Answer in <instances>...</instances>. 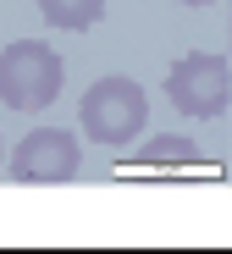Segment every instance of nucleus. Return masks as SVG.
<instances>
[{"label": "nucleus", "mask_w": 232, "mask_h": 254, "mask_svg": "<svg viewBox=\"0 0 232 254\" xmlns=\"http://www.w3.org/2000/svg\"><path fill=\"white\" fill-rule=\"evenodd\" d=\"M77 122H83V138H94L105 149H122V144H133L144 133L150 94H144V83H133V77H94L83 105H77Z\"/></svg>", "instance_id": "nucleus-1"}, {"label": "nucleus", "mask_w": 232, "mask_h": 254, "mask_svg": "<svg viewBox=\"0 0 232 254\" xmlns=\"http://www.w3.org/2000/svg\"><path fill=\"white\" fill-rule=\"evenodd\" d=\"M61 83H67V66L44 39H17V45L0 50V105L44 111V105H56Z\"/></svg>", "instance_id": "nucleus-2"}, {"label": "nucleus", "mask_w": 232, "mask_h": 254, "mask_svg": "<svg viewBox=\"0 0 232 254\" xmlns=\"http://www.w3.org/2000/svg\"><path fill=\"white\" fill-rule=\"evenodd\" d=\"M166 94H171V105H177L182 116H194V122L221 116L227 100H232V66H227V56L194 50V56L171 61V72H166Z\"/></svg>", "instance_id": "nucleus-3"}, {"label": "nucleus", "mask_w": 232, "mask_h": 254, "mask_svg": "<svg viewBox=\"0 0 232 254\" xmlns=\"http://www.w3.org/2000/svg\"><path fill=\"white\" fill-rule=\"evenodd\" d=\"M77 166H83V149L61 127H33L11 149V177L17 183H72Z\"/></svg>", "instance_id": "nucleus-4"}, {"label": "nucleus", "mask_w": 232, "mask_h": 254, "mask_svg": "<svg viewBox=\"0 0 232 254\" xmlns=\"http://www.w3.org/2000/svg\"><path fill=\"white\" fill-rule=\"evenodd\" d=\"M122 172H199V177H216L221 172V166L216 160H205L188 138H177V133H166L160 144H150L144 155H133L127 166H122Z\"/></svg>", "instance_id": "nucleus-5"}, {"label": "nucleus", "mask_w": 232, "mask_h": 254, "mask_svg": "<svg viewBox=\"0 0 232 254\" xmlns=\"http://www.w3.org/2000/svg\"><path fill=\"white\" fill-rule=\"evenodd\" d=\"M33 6L50 28H67V33H83L105 17V0H33Z\"/></svg>", "instance_id": "nucleus-6"}, {"label": "nucleus", "mask_w": 232, "mask_h": 254, "mask_svg": "<svg viewBox=\"0 0 232 254\" xmlns=\"http://www.w3.org/2000/svg\"><path fill=\"white\" fill-rule=\"evenodd\" d=\"M177 6H210V0H177Z\"/></svg>", "instance_id": "nucleus-7"}, {"label": "nucleus", "mask_w": 232, "mask_h": 254, "mask_svg": "<svg viewBox=\"0 0 232 254\" xmlns=\"http://www.w3.org/2000/svg\"><path fill=\"white\" fill-rule=\"evenodd\" d=\"M0 166H6V144H0Z\"/></svg>", "instance_id": "nucleus-8"}, {"label": "nucleus", "mask_w": 232, "mask_h": 254, "mask_svg": "<svg viewBox=\"0 0 232 254\" xmlns=\"http://www.w3.org/2000/svg\"><path fill=\"white\" fill-rule=\"evenodd\" d=\"M227 50H232V28H227Z\"/></svg>", "instance_id": "nucleus-9"}]
</instances>
